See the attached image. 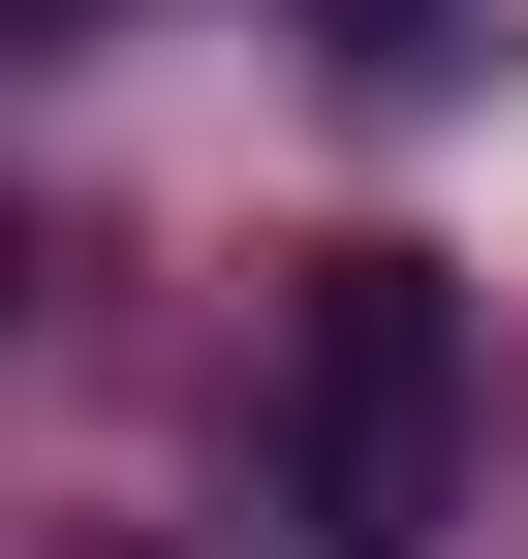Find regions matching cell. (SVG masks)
Instances as JSON below:
<instances>
[{"mask_svg":"<svg viewBox=\"0 0 528 559\" xmlns=\"http://www.w3.org/2000/svg\"><path fill=\"white\" fill-rule=\"evenodd\" d=\"M280 528L311 559H435L467 528V280L435 249H311L280 280Z\"/></svg>","mask_w":528,"mask_h":559,"instance_id":"obj_1","label":"cell"}]
</instances>
